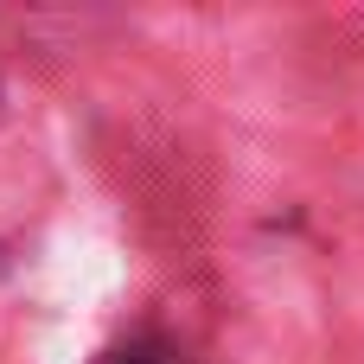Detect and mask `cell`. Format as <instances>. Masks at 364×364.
<instances>
[{
  "instance_id": "cell-1",
  "label": "cell",
  "mask_w": 364,
  "mask_h": 364,
  "mask_svg": "<svg viewBox=\"0 0 364 364\" xmlns=\"http://www.w3.org/2000/svg\"><path fill=\"white\" fill-rule=\"evenodd\" d=\"M96 364H192V358L160 333H134V339H115L109 352H96Z\"/></svg>"
}]
</instances>
